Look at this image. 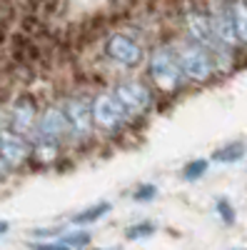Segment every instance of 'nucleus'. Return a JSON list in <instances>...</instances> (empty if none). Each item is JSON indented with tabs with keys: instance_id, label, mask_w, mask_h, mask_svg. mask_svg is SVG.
Returning <instances> with one entry per match:
<instances>
[{
	"instance_id": "9d476101",
	"label": "nucleus",
	"mask_w": 247,
	"mask_h": 250,
	"mask_svg": "<svg viewBox=\"0 0 247 250\" xmlns=\"http://www.w3.org/2000/svg\"><path fill=\"white\" fill-rule=\"evenodd\" d=\"M68 123H70V133L80 135V138H88L95 128V120H93V103H88L85 98H68L65 105H63Z\"/></svg>"
},
{
	"instance_id": "4be33fe9",
	"label": "nucleus",
	"mask_w": 247,
	"mask_h": 250,
	"mask_svg": "<svg viewBox=\"0 0 247 250\" xmlns=\"http://www.w3.org/2000/svg\"><path fill=\"white\" fill-rule=\"evenodd\" d=\"M232 250H245V248H232Z\"/></svg>"
},
{
	"instance_id": "20e7f679",
	"label": "nucleus",
	"mask_w": 247,
	"mask_h": 250,
	"mask_svg": "<svg viewBox=\"0 0 247 250\" xmlns=\"http://www.w3.org/2000/svg\"><path fill=\"white\" fill-rule=\"evenodd\" d=\"M90 103H93V120L97 128L108 130V133H117L128 125L130 115L125 113V108L120 105L113 93H100Z\"/></svg>"
},
{
	"instance_id": "5701e85b",
	"label": "nucleus",
	"mask_w": 247,
	"mask_h": 250,
	"mask_svg": "<svg viewBox=\"0 0 247 250\" xmlns=\"http://www.w3.org/2000/svg\"><path fill=\"white\" fill-rule=\"evenodd\" d=\"M97 250H102V248H97Z\"/></svg>"
},
{
	"instance_id": "6ab92c4d",
	"label": "nucleus",
	"mask_w": 247,
	"mask_h": 250,
	"mask_svg": "<svg viewBox=\"0 0 247 250\" xmlns=\"http://www.w3.org/2000/svg\"><path fill=\"white\" fill-rule=\"evenodd\" d=\"M155 195H157V188L152 183H142L140 188H135V190H133V200L135 203H150Z\"/></svg>"
},
{
	"instance_id": "f3484780",
	"label": "nucleus",
	"mask_w": 247,
	"mask_h": 250,
	"mask_svg": "<svg viewBox=\"0 0 247 250\" xmlns=\"http://www.w3.org/2000/svg\"><path fill=\"white\" fill-rule=\"evenodd\" d=\"M155 230H157V225L150 223V220H145V223H135V225H130L128 230H125V238H128V240H145V238L155 235Z\"/></svg>"
},
{
	"instance_id": "412c9836",
	"label": "nucleus",
	"mask_w": 247,
	"mask_h": 250,
	"mask_svg": "<svg viewBox=\"0 0 247 250\" xmlns=\"http://www.w3.org/2000/svg\"><path fill=\"white\" fill-rule=\"evenodd\" d=\"M10 230V225H8V220H0V235H5Z\"/></svg>"
},
{
	"instance_id": "9b49d317",
	"label": "nucleus",
	"mask_w": 247,
	"mask_h": 250,
	"mask_svg": "<svg viewBox=\"0 0 247 250\" xmlns=\"http://www.w3.org/2000/svg\"><path fill=\"white\" fill-rule=\"evenodd\" d=\"M35 123H38V108H35L33 98H18V100L13 103L8 128H13V130L20 133V135H33Z\"/></svg>"
},
{
	"instance_id": "423d86ee",
	"label": "nucleus",
	"mask_w": 247,
	"mask_h": 250,
	"mask_svg": "<svg viewBox=\"0 0 247 250\" xmlns=\"http://www.w3.org/2000/svg\"><path fill=\"white\" fill-rule=\"evenodd\" d=\"M105 55L115 62L125 68H137L142 65V60H145V50L142 45L133 35H125V33H113L105 38Z\"/></svg>"
},
{
	"instance_id": "f8f14e48",
	"label": "nucleus",
	"mask_w": 247,
	"mask_h": 250,
	"mask_svg": "<svg viewBox=\"0 0 247 250\" xmlns=\"http://www.w3.org/2000/svg\"><path fill=\"white\" fill-rule=\"evenodd\" d=\"M110 210H113V203L100 200V203H93V205H88V208H82L80 213H75V215H73V223H75V225H93V223L102 220Z\"/></svg>"
},
{
	"instance_id": "2eb2a0df",
	"label": "nucleus",
	"mask_w": 247,
	"mask_h": 250,
	"mask_svg": "<svg viewBox=\"0 0 247 250\" xmlns=\"http://www.w3.org/2000/svg\"><path fill=\"white\" fill-rule=\"evenodd\" d=\"M57 240L68 245L70 250H85L90 243H93V235L90 230H82V228H75V230H63L57 235Z\"/></svg>"
},
{
	"instance_id": "4468645a",
	"label": "nucleus",
	"mask_w": 247,
	"mask_h": 250,
	"mask_svg": "<svg viewBox=\"0 0 247 250\" xmlns=\"http://www.w3.org/2000/svg\"><path fill=\"white\" fill-rule=\"evenodd\" d=\"M247 153V145L245 143H228V145H222V148H217L212 153V160L215 163H222V165H230V163H240Z\"/></svg>"
},
{
	"instance_id": "aec40b11",
	"label": "nucleus",
	"mask_w": 247,
	"mask_h": 250,
	"mask_svg": "<svg viewBox=\"0 0 247 250\" xmlns=\"http://www.w3.org/2000/svg\"><path fill=\"white\" fill-rule=\"evenodd\" d=\"M28 248H30V250H70L68 245H63L57 238H53V240H43V243H28Z\"/></svg>"
},
{
	"instance_id": "ddd939ff",
	"label": "nucleus",
	"mask_w": 247,
	"mask_h": 250,
	"mask_svg": "<svg viewBox=\"0 0 247 250\" xmlns=\"http://www.w3.org/2000/svg\"><path fill=\"white\" fill-rule=\"evenodd\" d=\"M230 5H232V20H235L240 48L247 50V0H230Z\"/></svg>"
},
{
	"instance_id": "f257e3e1",
	"label": "nucleus",
	"mask_w": 247,
	"mask_h": 250,
	"mask_svg": "<svg viewBox=\"0 0 247 250\" xmlns=\"http://www.w3.org/2000/svg\"><path fill=\"white\" fill-rule=\"evenodd\" d=\"M182 25H185V33H188L190 40L200 43L205 50H208L215 60L217 70H228L232 68L235 62V48L225 45L222 40L217 38L212 23H210V15L205 10V5H197V3H188L182 8Z\"/></svg>"
},
{
	"instance_id": "dca6fc26",
	"label": "nucleus",
	"mask_w": 247,
	"mask_h": 250,
	"mask_svg": "<svg viewBox=\"0 0 247 250\" xmlns=\"http://www.w3.org/2000/svg\"><path fill=\"white\" fill-rule=\"evenodd\" d=\"M208 168H210V160L195 158V160H190V163L182 168V180H185V183H195V180H200L205 173H208Z\"/></svg>"
},
{
	"instance_id": "f03ea898",
	"label": "nucleus",
	"mask_w": 247,
	"mask_h": 250,
	"mask_svg": "<svg viewBox=\"0 0 247 250\" xmlns=\"http://www.w3.org/2000/svg\"><path fill=\"white\" fill-rule=\"evenodd\" d=\"M148 75L155 83V88L162 93H175L185 85V73L175 45H157L148 58Z\"/></svg>"
},
{
	"instance_id": "0eeeda50",
	"label": "nucleus",
	"mask_w": 247,
	"mask_h": 250,
	"mask_svg": "<svg viewBox=\"0 0 247 250\" xmlns=\"http://www.w3.org/2000/svg\"><path fill=\"white\" fill-rule=\"evenodd\" d=\"M205 10L210 15V23L217 33V38L225 45L230 48H240V40L235 33V20H232V5L230 0H205Z\"/></svg>"
},
{
	"instance_id": "7ed1b4c3",
	"label": "nucleus",
	"mask_w": 247,
	"mask_h": 250,
	"mask_svg": "<svg viewBox=\"0 0 247 250\" xmlns=\"http://www.w3.org/2000/svg\"><path fill=\"white\" fill-rule=\"evenodd\" d=\"M175 50H177L182 73H185L188 80H192V83H208L217 73V65H215L212 55L205 50L200 43H195V40H190V38L180 40V43L175 45Z\"/></svg>"
},
{
	"instance_id": "39448f33",
	"label": "nucleus",
	"mask_w": 247,
	"mask_h": 250,
	"mask_svg": "<svg viewBox=\"0 0 247 250\" xmlns=\"http://www.w3.org/2000/svg\"><path fill=\"white\" fill-rule=\"evenodd\" d=\"M110 93L117 98V103L125 108V113L130 118H140L142 113L150 110V105H152L150 88L142 85V83H137V80H120Z\"/></svg>"
},
{
	"instance_id": "6e6552de",
	"label": "nucleus",
	"mask_w": 247,
	"mask_h": 250,
	"mask_svg": "<svg viewBox=\"0 0 247 250\" xmlns=\"http://www.w3.org/2000/svg\"><path fill=\"white\" fill-rule=\"evenodd\" d=\"M68 133H70L68 115L57 105H48L43 113H40V118L35 123V130H33V135L38 140H50V143H60Z\"/></svg>"
},
{
	"instance_id": "a211bd4d",
	"label": "nucleus",
	"mask_w": 247,
	"mask_h": 250,
	"mask_svg": "<svg viewBox=\"0 0 247 250\" xmlns=\"http://www.w3.org/2000/svg\"><path fill=\"white\" fill-rule=\"evenodd\" d=\"M215 213L220 215V220H222L225 225H235V220H237L235 208H232V203H230L228 198H217V203H215Z\"/></svg>"
},
{
	"instance_id": "1a4fd4ad",
	"label": "nucleus",
	"mask_w": 247,
	"mask_h": 250,
	"mask_svg": "<svg viewBox=\"0 0 247 250\" xmlns=\"http://www.w3.org/2000/svg\"><path fill=\"white\" fill-rule=\"evenodd\" d=\"M33 155V145L25 135L15 133L13 128H0V160H5L10 168L23 165Z\"/></svg>"
}]
</instances>
